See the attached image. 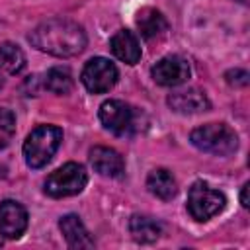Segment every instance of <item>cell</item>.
Returning <instances> with one entry per match:
<instances>
[{
	"label": "cell",
	"mask_w": 250,
	"mask_h": 250,
	"mask_svg": "<svg viewBox=\"0 0 250 250\" xmlns=\"http://www.w3.org/2000/svg\"><path fill=\"white\" fill-rule=\"evenodd\" d=\"M29 43L41 53L53 57H74L86 47V31L80 23L66 18H51L41 21L31 33Z\"/></svg>",
	"instance_id": "obj_1"
},
{
	"label": "cell",
	"mask_w": 250,
	"mask_h": 250,
	"mask_svg": "<svg viewBox=\"0 0 250 250\" xmlns=\"http://www.w3.org/2000/svg\"><path fill=\"white\" fill-rule=\"evenodd\" d=\"M61 141H62V131L59 127L55 125L35 127L23 143L25 164L29 168H43L47 162H51V158L59 150Z\"/></svg>",
	"instance_id": "obj_2"
},
{
	"label": "cell",
	"mask_w": 250,
	"mask_h": 250,
	"mask_svg": "<svg viewBox=\"0 0 250 250\" xmlns=\"http://www.w3.org/2000/svg\"><path fill=\"white\" fill-rule=\"evenodd\" d=\"M189 141L195 148L215 154V156H229L238 146L236 133L225 123H205L191 131Z\"/></svg>",
	"instance_id": "obj_3"
},
{
	"label": "cell",
	"mask_w": 250,
	"mask_h": 250,
	"mask_svg": "<svg viewBox=\"0 0 250 250\" xmlns=\"http://www.w3.org/2000/svg\"><path fill=\"white\" fill-rule=\"evenodd\" d=\"M88 184V172L78 162H66L51 172L45 180V193L51 197H70L80 193Z\"/></svg>",
	"instance_id": "obj_4"
},
{
	"label": "cell",
	"mask_w": 250,
	"mask_h": 250,
	"mask_svg": "<svg viewBox=\"0 0 250 250\" xmlns=\"http://www.w3.org/2000/svg\"><path fill=\"white\" fill-rule=\"evenodd\" d=\"M225 193L205 182H195L188 191V213L195 221H209L225 209Z\"/></svg>",
	"instance_id": "obj_5"
},
{
	"label": "cell",
	"mask_w": 250,
	"mask_h": 250,
	"mask_svg": "<svg viewBox=\"0 0 250 250\" xmlns=\"http://www.w3.org/2000/svg\"><path fill=\"white\" fill-rule=\"evenodd\" d=\"M100 121L102 125L117 135V137H125L131 135L137 129V113L135 109L121 102V100H107L100 105Z\"/></svg>",
	"instance_id": "obj_6"
},
{
	"label": "cell",
	"mask_w": 250,
	"mask_h": 250,
	"mask_svg": "<svg viewBox=\"0 0 250 250\" xmlns=\"http://www.w3.org/2000/svg\"><path fill=\"white\" fill-rule=\"evenodd\" d=\"M119 78V72H117V66L109 61V59H104V57H94L90 59L84 68H82V74H80V80L84 84V88L92 94H104V92H109L115 82Z\"/></svg>",
	"instance_id": "obj_7"
},
{
	"label": "cell",
	"mask_w": 250,
	"mask_h": 250,
	"mask_svg": "<svg viewBox=\"0 0 250 250\" xmlns=\"http://www.w3.org/2000/svg\"><path fill=\"white\" fill-rule=\"evenodd\" d=\"M189 64L184 57L180 55H168L162 57L160 61L154 62V66L150 68L152 80L160 86H180L189 78Z\"/></svg>",
	"instance_id": "obj_8"
},
{
	"label": "cell",
	"mask_w": 250,
	"mask_h": 250,
	"mask_svg": "<svg viewBox=\"0 0 250 250\" xmlns=\"http://www.w3.org/2000/svg\"><path fill=\"white\" fill-rule=\"evenodd\" d=\"M27 229V211L14 199L0 203V234L4 238H20Z\"/></svg>",
	"instance_id": "obj_9"
},
{
	"label": "cell",
	"mask_w": 250,
	"mask_h": 250,
	"mask_svg": "<svg viewBox=\"0 0 250 250\" xmlns=\"http://www.w3.org/2000/svg\"><path fill=\"white\" fill-rule=\"evenodd\" d=\"M168 105L172 111L182 113V115H195L201 111L209 109V100L205 96V92L197 90V88H184V90H176L168 96Z\"/></svg>",
	"instance_id": "obj_10"
},
{
	"label": "cell",
	"mask_w": 250,
	"mask_h": 250,
	"mask_svg": "<svg viewBox=\"0 0 250 250\" xmlns=\"http://www.w3.org/2000/svg\"><path fill=\"white\" fill-rule=\"evenodd\" d=\"M90 164L100 176L105 178H119L125 170L123 156L109 146H94L90 150Z\"/></svg>",
	"instance_id": "obj_11"
},
{
	"label": "cell",
	"mask_w": 250,
	"mask_h": 250,
	"mask_svg": "<svg viewBox=\"0 0 250 250\" xmlns=\"http://www.w3.org/2000/svg\"><path fill=\"white\" fill-rule=\"evenodd\" d=\"M59 229L70 248H92L94 246V238L90 236L88 229L84 227V223L80 221L78 215L68 213V215L61 217Z\"/></svg>",
	"instance_id": "obj_12"
},
{
	"label": "cell",
	"mask_w": 250,
	"mask_h": 250,
	"mask_svg": "<svg viewBox=\"0 0 250 250\" xmlns=\"http://www.w3.org/2000/svg\"><path fill=\"white\" fill-rule=\"evenodd\" d=\"M109 49L125 64H137L141 61V45H139V39L129 29H119L109 39Z\"/></svg>",
	"instance_id": "obj_13"
},
{
	"label": "cell",
	"mask_w": 250,
	"mask_h": 250,
	"mask_svg": "<svg viewBox=\"0 0 250 250\" xmlns=\"http://www.w3.org/2000/svg\"><path fill=\"white\" fill-rule=\"evenodd\" d=\"M137 27H139L141 35L150 41V39L162 37L168 31V21H166V18L158 10H154V8H143L137 14Z\"/></svg>",
	"instance_id": "obj_14"
},
{
	"label": "cell",
	"mask_w": 250,
	"mask_h": 250,
	"mask_svg": "<svg viewBox=\"0 0 250 250\" xmlns=\"http://www.w3.org/2000/svg\"><path fill=\"white\" fill-rule=\"evenodd\" d=\"M146 188L162 201H170L178 193V184L166 168H154L146 178Z\"/></svg>",
	"instance_id": "obj_15"
},
{
	"label": "cell",
	"mask_w": 250,
	"mask_h": 250,
	"mask_svg": "<svg viewBox=\"0 0 250 250\" xmlns=\"http://www.w3.org/2000/svg\"><path fill=\"white\" fill-rule=\"evenodd\" d=\"M129 232L131 236L141 242V244H148L158 240V236L162 234V227L158 221H154L152 217L146 215H133L129 219Z\"/></svg>",
	"instance_id": "obj_16"
},
{
	"label": "cell",
	"mask_w": 250,
	"mask_h": 250,
	"mask_svg": "<svg viewBox=\"0 0 250 250\" xmlns=\"http://www.w3.org/2000/svg\"><path fill=\"white\" fill-rule=\"evenodd\" d=\"M72 86H74V78H72L70 70L64 66L49 68L45 74V80H43V88H47L51 94H57V96L68 94L72 90Z\"/></svg>",
	"instance_id": "obj_17"
},
{
	"label": "cell",
	"mask_w": 250,
	"mask_h": 250,
	"mask_svg": "<svg viewBox=\"0 0 250 250\" xmlns=\"http://www.w3.org/2000/svg\"><path fill=\"white\" fill-rule=\"evenodd\" d=\"M0 68L8 74H20L25 68V55L16 43H0Z\"/></svg>",
	"instance_id": "obj_18"
},
{
	"label": "cell",
	"mask_w": 250,
	"mask_h": 250,
	"mask_svg": "<svg viewBox=\"0 0 250 250\" xmlns=\"http://www.w3.org/2000/svg\"><path fill=\"white\" fill-rule=\"evenodd\" d=\"M16 135V117L10 109L0 107V150L6 148Z\"/></svg>",
	"instance_id": "obj_19"
},
{
	"label": "cell",
	"mask_w": 250,
	"mask_h": 250,
	"mask_svg": "<svg viewBox=\"0 0 250 250\" xmlns=\"http://www.w3.org/2000/svg\"><path fill=\"white\" fill-rule=\"evenodd\" d=\"M225 78H227V82L230 84V86H246L248 84V72L246 70H242V68H234V70H229L227 74H225Z\"/></svg>",
	"instance_id": "obj_20"
},
{
	"label": "cell",
	"mask_w": 250,
	"mask_h": 250,
	"mask_svg": "<svg viewBox=\"0 0 250 250\" xmlns=\"http://www.w3.org/2000/svg\"><path fill=\"white\" fill-rule=\"evenodd\" d=\"M240 203H242V207H248L250 203H248V182L242 186V191H240Z\"/></svg>",
	"instance_id": "obj_21"
},
{
	"label": "cell",
	"mask_w": 250,
	"mask_h": 250,
	"mask_svg": "<svg viewBox=\"0 0 250 250\" xmlns=\"http://www.w3.org/2000/svg\"><path fill=\"white\" fill-rule=\"evenodd\" d=\"M2 86H4V78L0 76V88H2Z\"/></svg>",
	"instance_id": "obj_22"
},
{
	"label": "cell",
	"mask_w": 250,
	"mask_h": 250,
	"mask_svg": "<svg viewBox=\"0 0 250 250\" xmlns=\"http://www.w3.org/2000/svg\"><path fill=\"white\" fill-rule=\"evenodd\" d=\"M238 2H242V4H246V2H248V0H238Z\"/></svg>",
	"instance_id": "obj_23"
},
{
	"label": "cell",
	"mask_w": 250,
	"mask_h": 250,
	"mask_svg": "<svg viewBox=\"0 0 250 250\" xmlns=\"http://www.w3.org/2000/svg\"><path fill=\"white\" fill-rule=\"evenodd\" d=\"M0 244H2V234H0Z\"/></svg>",
	"instance_id": "obj_24"
}]
</instances>
